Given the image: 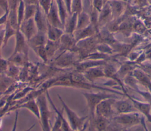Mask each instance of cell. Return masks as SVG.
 I'll use <instances>...</instances> for the list:
<instances>
[{
    "label": "cell",
    "instance_id": "6da1fadb",
    "mask_svg": "<svg viewBox=\"0 0 151 131\" xmlns=\"http://www.w3.org/2000/svg\"><path fill=\"white\" fill-rule=\"evenodd\" d=\"M50 61H51L50 64L57 68L69 70L74 69L76 64L80 61V59L76 52L62 51L57 57H54Z\"/></svg>",
    "mask_w": 151,
    "mask_h": 131
},
{
    "label": "cell",
    "instance_id": "7a4b0ae2",
    "mask_svg": "<svg viewBox=\"0 0 151 131\" xmlns=\"http://www.w3.org/2000/svg\"><path fill=\"white\" fill-rule=\"evenodd\" d=\"M57 97L62 104L63 109L67 116V120L72 130H82L86 126V122L88 117H80L74 111L72 110L64 102L62 97L57 94Z\"/></svg>",
    "mask_w": 151,
    "mask_h": 131
},
{
    "label": "cell",
    "instance_id": "3957f363",
    "mask_svg": "<svg viewBox=\"0 0 151 131\" xmlns=\"http://www.w3.org/2000/svg\"><path fill=\"white\" fill-rule=\"evenodd\" d=\"M36 100L39 107L40 116L39 121L41 123L42 129L44 131H50L51 130L50 124L51 112L48 108V99L45 91L38 96L36 98Z\"/></svg>",
    "mask_w": 151,
    "mask_h": 131
},
{
    "label": "cell",
    "instance_id": "277c9868",
    "mask_svg": "<svg viewBox=\"0 0 151 131\" xmlns=\"http://www.w3.org/2000/svg\"><path fill=\"white\" fill-rule=\"evenodd\" d=\"M83 96L85 98L87 106L89 109L90 114L91 116V120L93 119L95 117V110L97 105L100 103L102 100L108 98L118 97L114 94H109L106 92H98V93H82Z\"/></svg>",
    "mask_w": 151,
    "mask_h": 131
},
{
    "label": "cell",
    "instance_id": "5b68a950",
    "mask_svg": "<svg viewBox=\"0 0 151 131\" xmlns=\"http://www.w3.org/2000/svg\"><path fill=\"white\" fill-rule=\"evenodd\" d=\"M45 94L47 97L48 101H49L50 105L51 106L52 108L53 109L54 111L55 112V113L56 114L55 122H54L53 126L51 127V130H52V131H58V130L70 131V130H72L68 122L64 117V115H63L64 109H63L62 110H59V109H57V107L55 106L54 103H53V101L50 96L48 90H47L45 91Z\"/></svg>",
    "mask_w": 151,
    "mask_h": 131
},
{
    "label": "cell",
    "instance_id": "8992f818",
    "mask_svg": "<svg viewBox=\"0 0 151 131\" xmlns=\"http://www.w3.org/2000/svg\"><path fill=\"white\" fill-rule=\"evenodd\" d=\"M113 120L116 123L123 127H130L142 123L143 119L140 113L134 112L119 113L118 116L113 118Z\"/></svg>",
    "mask_w": 151,
    "mask_h": 131
},
{
    "label": "cell",
    "instance_id": "52a82bcc",
    "mask_svg": "<svg viewBox=\"0 0 151 131\" xmlns=\"http://www.w3.org/2000/svg\"><path fill=\"white\" fill-rule=\"evenodd\" d=\"M115 98H108L102 100L99 103L95 110V115L103 116L107 119H110L114 112L113 106L116 102Z\"/></svg>",
    "mask_w": 151,
    "mask_h": 131
},
{
    "label": "cell",
    "instance_id": "ba28073f",
    "mask_svg": "<svg viewBox=\"0 0 151 131\" xmlns=\"http://www.w3.org/2000/svg\"><path fill=\"white\" fill-rule=\"evenodd\" d=\"M77 42L73 34L64 32L59 39V51H70L77 53Z\"/></svg>",
    "mask_w": 151,
    "mask_h": 131
},
{
    "label": "cell",
    "instance_id": "9c48e42d",
    "mask_svg": "<svg viewBox=\"0 0 151 131\" xmlns=\"http://www.w3.org/2000/svg\"><path fill=\"white\" fill-rule=\"evenodd\" d=\"M48 21L54 27L64 30V24H63L55 0H52L50 11L47 15Z\"/></svg>",
    "mask_w": 151,
    "mask_h": 131
},
{
    "label": "cell",
    "instance_id": "30bf717a",
    "mask_svg": "<svg viewBox=\"0 0 151 131\" xmlns=\"http://www.w3.org/2000/svg\"><path fill=\"white\" fill-rule=\"evenodd\" d=\"M19 29L24 34L27 40L30 39L38 32L34 18L24 20L20 25Z\"/></svg>",
    "mask_w": 151,
    "mask_h": 131
},
{
    "label": "cell",
    "instance_id": "8fae6325",
    "mask_svg": "<svg viewBox=\"0 0 151 131\" xmlns=\"http://www.w3.org/2000/svg\"><path fill=\"white\" fill-rule=\"evenodd\" d=\"M17 109H25L31 112L37 118L38 120H40V112H39V107L38 103L37 102L36 99L32 98L29 100H26L24 102H22L20 104H18L11 107V110H13Z\"/></svg>",
    "mask_w": 151,
    "mask_h": 131
},
{
    "label": "cell",
    "instance_id": "7c38bea8",
    "mask_svg": "<svg viewBox=\"0 0 151 131\" xmlns=\"http://www.w3.org/2000/svg\"><path fill=\"white\" fill-rule=\"evenodd\" d=\"M34 20L36 24L38 31L46 33L48 23L47 15L44 13L38 4L37 5L36 12L34 17Z\"/></svg>",
    "mask_w": 151,
    "mask_h": 131
},
{
    "label": "cell",
    "instance_id": "4fadbf2b",
    "mask_svg": "<svg viewBox=\"0 0 151 131\" xmlns=\"http://www.w3.org/2000/svg\"><path fill=\"white\" fill-rule=\"evenodd\" d=\"M15 37V44L13 53H22L28 54V47L29 46L27 44V40L19 28L17 30Z\"/></svg>",
    "mask_w": 151,
    "mask_h": 131
},
{
    "label": "cell",
    "instance_id": "5bb4252c",
    "mask_svg": "<svg viewBox=\"0 0 151 131\" xmlns=\"http://www.w3.org/2000/svg\"><path fill=\"white\" fill-rule=\"evenodd\" d=\"M106 64V62L104 60H83L80 61L74 68V70L83 73L86 70L90 68L91 67L104 66Z\"/></svg>",
    "mask_w": 151,
    "mask_h": 131
},
{
    "label": "cell",
    "instance_id": "9a60e30c",
    "mask_svg": "<svg viewBox=\"0 0 151 131\" xmlns=\"http://www.w3.org/2000/svg\"><path fill=\"white\" fill-rule=\"evenodd\" d=\"M102 66H103L91 67L86 70L82 73L89 82L93 84L94 81L96 79L106 77L103 67H102Z\"/></svg>",
    "mask_w": 151,
    "mask_h": 131
},
{
    "label": "cell",
    "instance_id": "2e32d148",
    "mask_svg": "<svg viewBox=\"0 0 151 131\" xmlns=\"http://www.w3.org/2000/svg\"><path fill=\"white\" fill-rule=\"evenodd\" d=\"M114 107L119 113H126L137 111V109L130 98L127 100L116 101Z\"/></svg>",
    "mask_w": 151,
    "mask_h": 131
},
{
    "label": "cell",
    "instance_id": "e0dca14e",
    "mask_svg": "<svg viewBox=\"0 0 151 131\" xmlns=\"http://www.w3.org/2000/svg\"><path fill=\"white\" fill-rule=\"evenodd\" d=\"M97 30L96 28V27L92 24H90L89 25H88L85 28L76 30L74 32L73 35L76 41H78L81 40H83L97 34Z\"/></svg>",
    "mask_w": 151,
    "mask_h": 131
},
{
    "label": "cell",
    "instance_id": "ac0fdd59",
    "mask_svg": "<svg viewBox=\"0 0 151 131\" xmlns=\"http://www.w3.org/2000/svg\"><path fill=\"white\" fill-rule=\"evenodd\" d=\"M77 12H71L67 15L64 24V32L73 34L77 28Z\"/></svg>",
    "mask_w": 151,
    "mask_h": 131
},
{
    "label": "cell",
    "instance_id": "d6986e66",
    "mask_svg": "<svg viewBox=\"0 0 151 131\" xmlns=\"http://www.w3.org/2000/svg\"><path fill=\"white\" fill-rule=\"evenodd\" d=\"M48 38L45 32L38 31L30 39L27 40V44L31 49L40 46L45 45Z\"/></svg>",
    "mask_w": 151,
    "mask_h": 131
},
{
    "label": "cell",
    "instance_id": "ffe728a7",
    "mask_svg": "<svg viewBox=\"0 0 151 131\" xmlns=\"http://www.w3.org/2000/svg\"><path fill=\"white\" fill-rule=\"evenodd\" d=\"M64 32V30L53 26L48 21L47 30L46 32L48 40L51 41H58Z\"/></svg>",
    "mask_w": 151,
    "mask_h": 131
},
{
    "label": "cell",
    "instance_id": "44dd1931",
    "mask_svg": "<svg viewBox=\"0 0 151 131\" xmlns=\"http://www.w3.org/2000/svg\"><path fill=\"white\" fill-rule=\"evenodd\" d=\"M8 60L9 63L14 64L18 67H23L27 64L28 54L22 53H13Z\"/></svg>",
    "mask_w": 151,
    "mask_h": 131
},
{
    "label": "cell",
    "instance_id": "7402d4cb",
    "mask_svg": "<svg viewBox=\"0 0 151 131\" xmlns=\"http://www.w3.org/2000/svg\"><path fill=\"white\" fill-rule=\"evenodd\" d=\"M129 98H130V99L132 101L137 110H139L140 112H142L147 117V120L151 122V114H150V112L151 110L150 105L148 103H142L137 100H135L130 97H129Z\"/></svg>",
    "mask_w": 151,
    "mask_h": 131
},
{
    "label": "cell",
    "instance_id": "603a6c76",
    "mask_svg": "<svg viewBox=\"0 0 151 131\" xmlns=\"http://www.w3.org/2000/svg\"><path fill=\"white\" fill-rule=\"evenodd\" d=\"M45 50L47 54L49 61L52 59L55 53L60 50V42L58 41H51L47 40L46 44H45Z\"/></svg>",
    "mask_w": 151,
    "mask_h": 131
},
{
    "label": "cell",
    "instance_id": "cb8c5ba5",
    "mask_svg": "<svg viewBox=\"0 0 151 131\" xmlns=\"http://www.w3.org/2000/svg\"><path fill=\"white\" fill-rule=\"evenodd\" d=\"M91 24L90 14L85 10H83L78 14L77 24L76 30L85 28Z\"/></svg>",
    "mask_w": 151,
    "mask_h": 131
},
{
    "label": "cell",
    "instance_id": "d4e9b609",
    "mask_svg": "<svg viewBox=\"0 0 151 131\" xmlns=\"http://www.w3.org/2000/svg\"><path fill=\"white\" fill-rule=\"evenodd\" d=\"M91 124L97 130H104L109 126L108 119L103 116L95 115L93 119L91 120Z\"/></svg>",
    "mask_w": 151,
    "mask_h": 131
},
{
    "label": "cell",
    "instance_id": "484cf974",
    "mask_svg": "<svg viewBox=\"0 0 151 131\" xmlns=\"http://www.w3.org/2000/svg\"><path fill=\"white\" fill-rule=\"evenodd\" d=\"M17 80L9 77L5 74H1L0 76V95L4 94L7 89Z\"/></svg>",
    "mask_w": 151,
    "mask_h": 131
},
{
    "label": "cell",
    "instance_id": "4316f807",
    "mask_svg": "<svg viewBox=\"0 0 151 131\" xmlns=\"http://www.w3.org/2000/svg\"><path fill=\"white\" fill-rule=\"evenodd\" d=\"M20 70V67H18L17 65L9 62V66L5 73V74L9 77L17 80H18Z\"/></svg>",
    "mask_w": 151,
    "mask_h": 131
},
{
    "label": "cell",
    "instance_id": "83f0119b",
    "mask_svg": "<svg viewBox=\"0 0 151 131\" xmlns=\"http://www.w3.org/2000/svg\"><path fill=\"white\" fill-rule=\"evenodd\" d=\"M17 30H15L11 25V24L7 20L5 25V33H4L3 47L5 46L8 44V42L11 37L15 36Z\"/></svg>",
    "mask_w": 151,
    "mask_h": 131
},
{
    "label": "cell",
    "instance_id": "f1b7e54d",
    "mask_svg": "<svg viewBox=\"0 0 151 131\" xmlns=\"http://www.w3.org/2000/svg\"><path fill=\"white\" fill-rule=\"evenodd\" d=\"M32 50L37 54V55L42 61L44 63L48 64V63L49 62V59L47 56L45 45H42L36 48H34Z\"/></svg>",
    "mask_w": 151,
    "mask_h": 131
},
{
    "label": "cell",
    "instance_id": "f546056e",
    "mask_svg": "<svg viewBox=\"0 0 151 131\" xmlns=\"http://www.w3.org/2000/svg\"><path fill=\"white\" fill-rule=\"evenodd\" d=\"M37 5L38 4H25L24 20L34 18L37 11Z\"/></svg>",
    "mask_w": 151,
    "mask_h": 131
},
{
    "label": "cell",
    "instance_id": "4dcf8cb0",
    "mask_svg": "<svg viewBox=\"0 0 151 131\" xmlns=\"http://www.w3.org/2000/svg\"><path fill=\"white\" fill-rule=\"evenodd\" d=\"M134 76L136 78V79L142 83L143 84L145 85L146 86H147L151 89V82L148 77H146L143 73L139 70H136L134 72Z\"/></svg>",
    "mask_w": 151,
    "mask_h": 131
},
{
    "label": "cell",
    "instance_id": "1f68e13d",
    "mask_svg": "<svg viewBox=\"0 0 151 131\" xmlns=\"http://www.w3.org/2000/svg\"><path fill=\"white\" fill-rule=\"evenodd\" d=\"M111 12L114 15H119L123 9L122 2L118 1H113L109 3Z\"/></svg>",
    "mask_w": 151,
    "mask_h": 131
},
{
    "label": "cell",
    "instance_id": "d6a6232c",
    "mask_svg": "<svg viewBox=\"0 0 151 131\" xmlns=\"http://www.w3.org/2000/svg\"><path fill=\"white\" fill-rule=\"evenodd\" d=\"M25 4L24 0H19V5L17 9V15H18V26L19 27L22 22L24 19V12H25Z\"/></svg>",
    "mask_w": 151,
    "mask_h": 131
},
{
    "label": "cell",
    "instance_id": "836d02e7",
    "mask_svg": "<svg viewBox=\"0 0 151 131\" xmlns=\"http://www.w3.org/2000/svg\"><path fill=\"white\" fill-rule=\"evenodd\" d=\"M83 10V0L71 1V12L80 13Z\"/></svg>",
    "mask_w": 151,
    "mask_h": 131
},
{
    "label": "cell",
    "instance_id": "e575fe53",
    "mask_svg": "<svg viewBox=\"0 0 151 131\" xmlns=\"http://www.w3.org/2000/svg\"><path fill=\"white\" fill-rule=\"evenodd\" d=\"M52 2V0H38L39 6L46 15L48 14L50 11Z\"/></svg>",
    "mask_w": 151,
    "mask_h": 131
},
{
    "label": "cell",
    "instance_id": "d590c367",
    "mask_svg": "<svg viewBox=\"0 0 151 131\" xmlns=\"http://www.w3.org/2000/svg\"><path fill=\"white\" fill-rule=\"evenodd\" d=\"M32 90H33V89L32 87L28 86L26 88L23 89L21 91L18 92L15 95H14L12 97V100H16L17 99H22L24 97H25Z\"/></svg>",
    "mask_w": 151,
    "mask_h": 131
},
{
    "label": "cell",
    "instance_id": "8d00e7d4",
    "mask_svg": "<svg viewBox=\"0 0 151 131\" xmlns=\"http://www.w3.org/2000/svg\"><path fill=\"white\" fill-rule=\"evenodd\" d=\"M9 66L8 60H6L0 56V74H5Z\"/></svg>",
    "mask_w": 151,
    "mask_h": 131
},
{
    "label": "cell",
    "instance_id": "74e56055",
    "mask_svg": "<svg viewBox=\"0 0 151 131\" xmlns=\"http://www.w3.org/2000/svg\"><path fill=\"white\" fill-rule=\"evenodd\" d=\"M91 3L92 5V6L94 9H96L99 12L101 10L104 4L103 0H92Z\"/></svg>",
    "mask_w": 151,
    "mask_h": 131
},
{
    "label": "cell",
    "instance_id": "f35d334b",
    "mask_svg": "<svg viewBox=\"0 0 151 131\" xmlns=\"http://www.w3.org/2000/svg\"><path fill=\"white\" fill-rule=\"evenodd\" d=\"M5 25L0 26V56H1V48L4 45V38L5 33Z\"/></svg>",
    "mask_w": 151,
    "mask_h": 131
},
{
    "label": "cell",
    "instance_id": "ab89813d",
    "mask_svg": "<svg viewBox=\"0 0 151 131\" xmlns=\"http://www.w3.org/2000/svg\"><path fill=\"white\" fill-rule=\"evenodd\" d=\"M8 9L5 11L4 12V14L1 17H0V26L5 24L8 19Z\"/></svg>",
    "mask_w": 151,
    "mask_h": 131
},
{
    "label": "cell",
    "instance_id": "60d3db41",
    "mask_svg": "<svg viewBox=\"0 0 151 131\" xmlns=\"http://www.w3.org/2000/svg\"><path fill=\"white\" fill-rule=\"evenodd\" d=\"M130 70V67L128 65H125L124 66H122V67L119 70V74L120 75H124L127 74L129 71Z\"/></svg>",
    "mask_w": 151,
    "mask_h": 131
},
{
    "label": "cell",
    "instance_id": "b9f144b4",
    "mask_svg": "<svg viewBox=\"0 0 151 131\" xmlns=\"http://www.w3.org/2000/svg\"><path fill=\"white\" fill-rule=\"evenodd\" d=\"M65 4L67 11L68 14L71 13V1L72 0H63Z\"/></svg>",
    "mask_w": 151,
    "mask_h": 131
},
{
    "label": "cell",
    "instance_id": "7bdbcfd3",
    "mask_svg": "<svg viewBox=\"0 0 151 131\" xmlns=\"http://www.w3.org/2000/svg\"><path fill=\"white\" fill-rule=\"evenodd\" d=\"M0 7L5 12L8 9V0H0Z\"/></svg>",
    "mask_w": 151,
    "mask_h": 131
},
{
    "label": "cell",
    "instance_id": "ee69618b",
    "mask_svg": "<svg viewBox=\"0 0 151 131\" xmlns=\"http://www.w3.org/2000/svg\"><path fill=\"white\" fill-rule=\"evenodd\" d=\"M25 4H38V0H24Z\"/></svg>",
    "mask_w": 151,
    "mask_h": 131
},
{
    "label": "cell",
    "instance_id": "f6af8a7d",
    "mask_svg": "<svg viewBox=\"0 0 151 131\" xmlns=\"http://www.w3.org/2000/svg\"><path fill=\"white\" fill-rule=\"evenodd\" d=\"M91 1H92V0H90V2H91Z\"/></svg>",
    "mask_w": 151,
    "mask_h": 131
},
{
    "label": "cell",
    "instance_id": "bcb514c9",
    "mask_svg": "<svg viewBox=\"0 0 151 131\" xmlns=\"http://www.w3.org/2000/svg\"><path fill=\"white\" fill-rule=\"evenodd\" d=\"M1 74H0V76H1Z\"/></svg>",
    "mask_w": 151,
    "mask_h": 131
}]
</instances>
